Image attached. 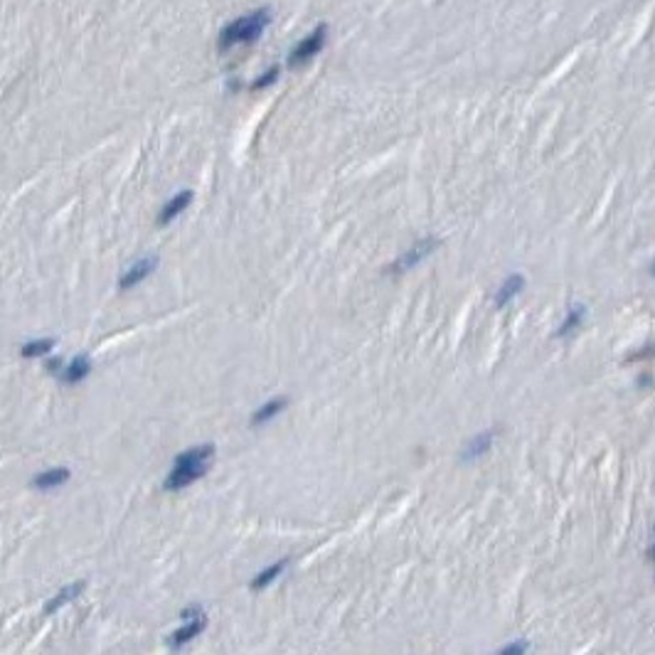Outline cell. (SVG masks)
Returning a JSON list of instances; mask_svg holds the SVG:
<instances>
[{
    "label": "cell",
    "mask_w": 655,
    "mask_h": 655,
    "mask_svg": "<svg viewBox=\"0 0 655 655\" xmlns=\"http://www.w3.org/2000/svg\"><path fill=\"white\" fill-rule=\"evenodd\" d=\"M650 274L655 276V259H653V264H650Z\"/></svg>",
    "instance_id": "cell-23"
},
{
    "label": "cell",
    "mask_w": 655,
    "mask_h": 655,
    "mask_svg": "<svg viewBox=\"0 0 655 655\" xmlns=\"http://www.w3.org/2000/svg\"><path fill=\"white\" fill-rule=\"evenodd\" d=\"M190 202H193V190H180L175 198H171L166 204H163V209H160V215H158V225L160 227L171 225V222L175 220V217L180 215L182 209H185Z\"/></svg>",
    "instance_id": "cell-9"
},
{
    "label": "cell",
    "mask_w": 655,
    "mask_h": 655,
    "mask_svg": "<svg viewBox=\"0 0 655 655\" xmlns=\"http://www.w3.org/2000/svg\"><path fill=\"white\" fill-rule=\"evenodd\" d=\"M84 586H87V582H74V584H67V586H62V589L57 591L55 596H50V599H47V604H44V613H47V616H52V613H57L60 609H64L67 604H72V601L84 591Z\"/></svg>",
    "instance_id": "cell-8"
},
{
    "label": "cell",
    "mask_w": 655,
    "mask_h": 655,
    "mask_svg": "<svg viewBox=\"0 0 655 655\" xmlns=\"http://www.w3.org/2000/svg\"><path fill=\"white\" fill-rule=\"evenodd\" d=\"M288 407V396H274V399H269V402L261 404L256 412L252 414V426H261L266 424V421H271L274 417H279L283 409Z\"/></svg>",
    "instance_id": "cell-12"
},
{
    "label": "cell",
    "mask_w": 655,
    "mask_h": 655,
    "mask_svg": "<svg viewBox=\"0 0 655 655\" xmlns=\"http://www.w3.org/2000/svg\"><path fill=\"white\" fill-rule=\"evenodd\" d=\"M185 621H193V618H200V616H204V611H202V606H187L185 611L180 613Z\"/></svg>",
    "instance_id": "cell-20"
},
{
    "label": "cell",
    "mask_w": 655,
    "mask_h": 655,
    "mask_svg": "<svg viewBox=\"0 0 655 655\" xmlns=\"http://www.w3.org/2000/svg\"><path fill=\"white\" fill-rule=\"evenodd\" d=\"M44 367H47V372H52V374H62V369H64V363H62L60 358H50L47 363H44Z\"/></svg>",
    "instance_id": "cell-21"
},
{
    "label": "cell",
    "mask_w": 655,
    "mask_h": 655,
    "mask_svg": "<svg viewBox=\"0 0 655 655\" xmlns=\"http://www.w3.org/2000/svg\"><path fill=\"white\" fill-rule=\"evenodd\" d=\"M325 42H328V25L320 22L308 37H303L301 42L293 47V52L288 55V67H291V69H298V67H303L306 62H311L320 50H323Z\"/></svg>",
    "instance_id": "cell-4"
},
{
    "label": "cell",
    "mask_w": 655,
    "mask_h": 655,
    "mask_svg": "<svg viewBox=\"0 0 655 655\" xmlns=\"http://www.w3.org/2000/svg\"><path fill=\"white\" fill-rule=\"evenodd\" d=\"M525 288V276L523 274H512V276H507L505 281H503V286L498 288V293H496V308H505L507 303L512 301V298L518 296L520 291Z\"/></svg>",
    "instance_id": "cell-11"
},
{
    "label": "cell",
    "mask_w": 655,
    "mask_h": 655,
    "mask_svg": "<svg viewBox=\"0 0 655 655\" xmlns=\"http://www.w3.org/2000/svg\"><path fill=\"white\" fill-rule=\"evenodd\" d=\"M496 436L498 431L496 429H488V431H480L478 436H473V439L468 441L466 446H463L461 451V458L463 461H475V458H483L485 453L493 448V444H496Z\"/></svg>",
    "instance_id": "cell-6"
},
{
    "label": "cell",
    "mask_w": 655,
    "mask_h": 655,
    "mask_svg": "<svg viewBox=\"0 0 655 655\" xmlns=\"http://www.w3.org/2000/svg\"><path fill=\"white\" fill-rule=\"evenodd\" d=\"M204 626H207V616H200V618H193V621H187L185 626H180L177 631H173L171 638H168V645L171 648H182V645H187L190 640H195L200 634L204 631Z\"/></svg>",
    "instance_id": "cell-7"
},
{
    "label": "cell",
    "mask_w": 655,
    "mask_h": 655,
    "mask_svg": "<svg viewBox=\"0 0 655 655\" xmlns=\"http://www.w3.org/2000/svg\"><path fill=\"white\" fill-rule=\"evenodd\" d=\"M288 567V557H283V559H279L276 564H271V567H266L264 572H259L256 577L249 582V589L252 591H261V589H266L274 579H279L281 574H283V569Z\"/></svg>",
    "instance_id": "cell-14"
},
{
    "label": "cell",
    "mask_w": 655,
    "mask_h": 655,
    "mask_svg": "<svg viewBox=\"0 0 655 655\" xmlns=\"http://www.w3.org/2000/svg\"><path fill=\"white\" fill-rule=\"evenodd\" d=\"M89 372H91V360H89V355H77L72 363L64 365L60 377L64 385H77V382L87 380Z\"/></svg>",
    "instance_id": "cell-10"
},
{
    "label": "cell",
    "mask_w": 655,
    "mask_h": 655,
    "mask_svg": "<svg viewBox=\"0 0 655 655\" xmlns=\"http://www.w3.org/2000/svg\"><path fill=\"white\" fill-rule=\"evenodd\" d=\"M640 360H655V342H648L634 355H628V363H640Z\"/></svg>",
    "instance_id": "cell-18"
},
{
    "label": "cell",
    "mask_w": 655,
    "mask_h": 655,
    "mask_svg": "<svg viewBox=\"0 0 655 655\" xmlns=\"http://www.w3.org/2000/svg\"><path fill=\"white\" fill-rule=\"evenodd\" d=\"M52 347H55V340L52 338H40V340H28L25 345L20 347V355L25 360H35V358H42V355L52 353Z\"/></svg>",
    "instance_id": "cell-16"
},
{
    "label": "cell",
    "mask_w": 655,
    "mask_h": 655,
    "mask_svg": "<svg viewBox=\"0 0 655 655\" xmlns=\"http://www.w3.org/2000/svg\"><path fill=\"white\" fill-rule=\"evenodd\" d=\"M269 22H271V10H269V8H259V10L247 12V15L237 17V20H232L229 25H225V28H222L217 44H220L222 52H227L229 47H234V44L254 42V40L261 37V33L266 30V25H269Z\"/></svg>",
    "instance_id": "cell-2"
},
{
    "label": "cell",
    "mask_w": 655,
    "mask_h": 655,
    "mask_svg": "<svg viewBox=\"0 0 655 655\" xmlns=\"http://www.w3.org/2000/svg\"><path fill=\"white\" fill-rule=\"evenodd\" d=\"M276 79H279V67L274 64V67H269V69H266V72L261 74L259 79H254V82L249 84V89H252V91H261V89L271 87V84H274Z\"/></svg>",
    "instance_id": "cell-17"
},
{
    "label": "cell",
    "mask_w": 655,
    "mask_h": 655,
    "mask_svg": "<svg viewBox=\"0 0 655 655\" xmlns=\"http://www.w3.org/2000/svg\"><path fill=\"white\" fill-rule=\"evenodd\" d=\"M584 318H586V308H584V306H574V308H569L567 315H564V320H561V325L557 328V338L574 335V333L582 328Z\"/></svg>",
    "instance_id": "cell-15"
},
{
    "label": "cell",
    "mask_w": 655,
    "mask_h": 655,
    "mask_svg": "<svg viewBox=\"0 0 655 655\" xmlns=\"http://www.w3.org/2000/svg\"><path fill=\"white\" fill-rule=\"evenodd\" d=\"M69 478H72L69 468H50V471H44V473L35 475V478H33V488H37V490H52V488H57V485H64Z\"/></svg>",
    "instance_id": "cell-13"
},
{
    "label": "cell",
    "mask_w": 655,
    "mask_h": 655,
    "mask_svg": "<svg viewBox=\"0 0 655 655\" xmlns=\"http://www.w3.org/2000/svg\"><path fill=\"white\" fill-rule=\"evenodd\" d=\"M527 653V640H512L503 650H498L496 655H525Z\"/></svg>",
    "instance_id": "cell-19"
},
{
    "label": "cell",
    "mask_w": 655,
    "mask_h": 655,
    "mask_svg": "<svg viewBox=\"0 0 655 655\" xmlns=\"http://www.w3.org/2000/svg\"><path fill=\"white\" fill-rule=\"evenodd\" d=\"M648 554H650V559L655 561V540H653V545H650V552H648Z\"/></svg>",
    "instance_id": "cell-22"
},
{
    "label": "cell",
    "mask_w": 655,
    "mask_h": 655,
    "mask_svg": "<svg viewBox=\"0 0 655 655\" xmlns=\"http://www.w3.org/2000/svg\"><path fill=\"white\" fill-rule=\"evenodd\" d=\"M212 458H215V446H212V444H200V446H193V448H187V451L177 453L175 461H173L171 473L163 480V490L175 493V490L193 485L195 480H200L207 473Z\"/></svg>",
    "instance_id": "cell-1"
},
{
    "label": "cell",
    "mask_w": 655,
    "mask_h": 655,
    "mask_svg": "<svg viewBox=\"0 0 655 655\" xmlns=\"http://www.w3.org/2000/svg\"><path fill=\"white\" fill-rule=\"evenodd\" d=\"M441 247V242L436 237H421L419 242H414L412 247L404 254H399L390 266H387V274H407L409 269H414L417 264H421L424 259H429L431 254Z\"/></svg>",
    "instance_id": "cell-3"
},
{
    "label": "cell",
    "mask_w": 655,
    "mask_h": 655,
    "mask_svg": "<svg viewBox=\"0 0 655 655\" xmlns=\"http://www.w3.org/2000/svg\"><path fill=\"white\" fill-rule=\"evenodd\" d=\"M158 264H160V259L155 256V254L143 256V259H138L136 264H133L131 269H126V274L121 276V281H119V288H121V291H128V288L138 286L141 281H146L155 269H158Z\"/></svg>",
    "instance_id": "cell-5"
}]
</instances>
